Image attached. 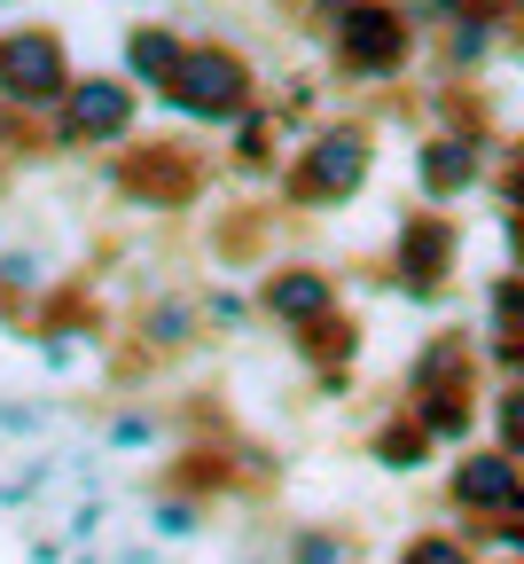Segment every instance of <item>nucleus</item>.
Masks as SVG:
<instances>
[{
    "instance_id": "c85d7f7f",
    "label": "nucleus",
    "mask_w": 524,
    "mask_h": 564,
    "mask_svg": "<svg viewBox=\"0 0 524 564\" xmlns=\"http://www.w3.org/2000/svg\"><path fill=\"white\" fill-rule=\"evenodd\" d=\"M493 188H501V204H509V212L524 204V141H509V150H501V173H493Z\"/></svg>"
},
{
    "instance_id": "7ed1b4c3",
    "label": "nucleus",
    "mask_w": 524,
    "mask_h": 564,
    "mask_svg": "<svg viewBox=\"0 0 524 564\" xmlns=\"http://www.w3.org/2000/svg\"><path fill=\"white\" fill-rule=\"evenodd\" d=\"M329 40H337V70L345 79H360V87H392L400 70L415 63V17L400 9V0H352V9L329 24Z\"/></svg>"
},
{
    "instance_id": "1a4fd4ad",
    "label": "nucleus",
    "mask_w": 524,
    "mask_h": 564,
    "mask_svg": "<svg viewBox=\"0 0 524 564\" xmlns=\"http://www.w3.org/2000/svg\"><path fill=\"white\" fill-rule=\"evenodd\" d=\"M337 306H345L337 274H329V267H306V259H282V267H266V282H259V314L282 322L290 337L314 329V322H329Z\"/></svg>"
},
{
    "instance_id": "a211bd4d",
    "label": "nucleus",
    "mask_w": 524,
    "mask_h": 564,
    "mask_svg": "<svg viewBox=\"0 0 524 564\" xmlns=\"http://www.w3.org/2000/svg\"><path fill=\"white\" fill-rule=\"evenodd\" d=\"M204 533V502H196V494H181V486H157V494H149V541H196Z\"/></svg>"
},
{
    "instance_id": "bb28decb",
    "label": "nucleus",
    "mask_w": 524,
    "mask_h": 564,
    "mask_svg": "<svg viewBox=\"0 0 524 564\" xmlns=\"http://www.w3.org/2000/svg\"><path fill=\"white\" fill-rule=\"evenodd\" d=\"M470 541H478V549H509V556L524 564V510H509V518H493V525H470Z\"/></svg>"
},
{
    "instance_id": "aec40b11",
    "label": "nucleus",
    "mask_w": 524,
    "mask_h": 564,
    "mask_svg": "<svg viewBox=\"0 0 524 564\" xmlns=\"http://www.w3.org/2000/svg\"><path fill=\"white\" fill-rule=\"evenodd\" d=\"M282 564H360V541L337 525H306V533L282 541Z\"/></svg>"
},
{
    "instance_id": "20e7f679",
    "label": "nucleus",
    "mask_w": 524,
    "mask_h": 564,
    "mask_svg": "<svg viewBox=\"0 0 524 564\" xmlns=\"http://www.w3.org/2000/svg\"><path fill=\"white\" fill-rule=\"evenodd\" d=\"M141 133V87L125 79V70H87V79H70L63 110L47 118V141L55 150H125V141Z\"/></svg>"
},
{
    "instance_id": "5701e85b",
    "label": "nucleus",
    "mask_w": 524,
    "mask_h": 564,
    "mask_svg": "<svg viewBox=\"0 0 524 564\" xmlns=\"http://www.w3.org/2000/svg\"><path fill=\"white\" fill-rule=\"evenodd\" d=\"M493 447H509L524 463V377H509L501 400H493Z\"/></svg>"
},
{
    "instance_id": "9b49d317",
    "label": "nucleus",
    "mask_w": 524,
    "mask_h": 564,
    "mask_svg": "<svg viewBox=\"0 0 524 564\" xmlns=\"http://www.w3.org/2000/svg\"><path fill=\"white\" fill-rule=\"evenodd\" d=\"M196 345H204L196 291H157L141 306V352H149V361H181V352H196Z\"/></svg>"
},
{
    "instance_id": "4be33fe9",
    "label": "nucleus",
    "mask_w": 524,
    "mask_h": 564,
    "mask_svg": "<svg viewBox=\"0 0 524 564\" xmlns=\"http://www.w3.org/2000/svg\"><path fill=\"white\" fill-rule=\"evenodd\" d=\"M196 306H204V329H243V322L259 314V299H243L236 282H211V291H196Z\"/></svg>"
},
{
    "instance_id": "cd10ccee",
    "label": "nucleus",
    "mask_w": 524,
    "mask_h": 564,
    "mask_svg": "<svg viewBox=\"0 0 524 564\" xmlns=\"http://www.w3.org/2000/svg\"><path fill=\"white\" fill-rule=\"evenodd\" d=\"M0 432H9V440H40V432H47V408H32V400H0Z\"/></svg>"
},
{
    "instance_id": "ddd939ff",
    "label": "nucleus",
    "mask_w": 524,
    "mask_h": 564,
    "mask_svg": "<svg viewBox=\"0 0 524 564\" xmlns=\"http://www.w3.org/2000/svg\"><path fill=\"white\" fill-rule=\"evenodd\" d=\"M282 133H290V126H282V110H274V102H259L251 118H236V126H228V165H236L243 181H266V173H282V165H290Z\"/></svg>"
},
{
    "instance_id": "f704fd0d",
    "label": "nucleus",
    "mask_w": 524,
    "mask_h": 564,
    "mask_svg": "<svg viewBox=\"0 0 524 564\" xmlns=\"http://www.w3.org/2000/svg\"><path fill=\"white\" fill-rule=\"evenodd\" d=\"M243 564H274V556H243Z\"/></svg>"
},
{
    "instance_id": "f03ea898",
    "label": "nucleus",
    "mask_w": 524,
    "mask_h": 564,
    "mask_svg": "<svg viewBox=\"0 0 524 564\" xmlns=\"http://www.w3.org/2000/svg\"><path fill=\"white\" fill-rule=\"evenodd\" d=\"M157 102L181 110L188 126H219V133H228L236 118L259 110V70H251V55L228 47V40H188V55H181V70L165 79Z\"/></svg>"
},
{
    "instance_id": "7c9ffc66",
    "label": "nucleus",
    "mask_w": 524,
    "mask_h": 564,
    "mask_svg": "<svg viewBox=\"0 0 524 564\" xmlns=\"http://www.w3.org/2000/svg\"><path fill=\"white\" fill-rule=\"evenodd\" d=\"M63 556H70L63 533H32V541H24V564H63Z\"/></svg>"
},
{
    "instance_id": "f3484780",
    "label": "nucleus",
    "mask_w": 524,
    "mask_h": 564,
    "mask_svg": "<svg viewBox=\"0 0 524 564\" xmlns=\"http://www.w3.org/2000/svg\"><path fill=\"white\" fill-rule=\"evenodd\" d=\"M430 455H438V440L415 423V408H392L376 432H368V463H376V470H423Z\"/></svg>"
},
{
    "instance_id": "72a5a7b5",
    "label": "nucleus",
    "mask_w": 524,
    "mask_h": 564,
    "mask_svg": "<svg viewBox=\"0 0 524 564\" xmlns=\"http://www.w3.org/2000/svg\"><path fill=\"white\" fill-rule=\"evenodd\" d=\"M70 564H110V556H95V549H79V556H70Z\"/></svg>"
},
{
    "instance_id": "c756f323",
    "label": "nucleus",
    "mask_w": 524,
    "mask_h": 564,
    "mask_svg": "<svg viewBox=\"0 0 524 564\" xmlns=\"http://www.w3.org/2000/svg\"><path fill=\"white\" fill-rule=\"evenodd\" d=\"M501 251H509V274H524V204L501 212Z\"/></svg>"
},
{
    "instance_id": "f8f14e48",
    "label": "nucleus",
    "mask_w": 524,
    "mask_h": 564,
    "mask_svg": "<svg viewBox=\"0 0 524 564\" xmlns=\"http://www.w3.org/2000/svg\"><path fill=\"white\" fill-rule=\"evenodd\" d=\"M407 408H415V423H423L438 447H470V432H478V377H462V384H430V392H407Z\"/></svg>"
},
{
    "instance_id": "473e14b6",
    "label": "nucleus",
    "mask_w": 524,
    "mask_h": 564,
    "mask_svg": "<svg viewBox=\"0 0 524 564\" xmlns=\"http://www.w3.org/2000/svg\"><path fill=\"white\" fill-rule=\"evenodd\" d=\"M110 564H157V549H125V556H110Z\"/></svg>"
},
{
    "instance_id": "412c9836",
    "label": "nucleus",
    "mask_w": 524,
    "mask_h": 564,
    "mask_svg": "<svg viewBox=\"0 0 524 564\" xmlns=\"http://www.w3.org/2000/svg\"><path fill=\"white\" fill-rule=\"evenodd\" d=\"M102 447H110V455H125V447H165V415H157V408L110 415V423H102Z\"/></svg>"
},
{
    "instance_id": "9d476101",
    "label": "nucleus",
    "mask_w": 524,
    "mask_h": 564,
    "mask_svg": "<svg viewBox=\"0 0 524 564\" xmlns=\"http://www.w3.org/2000/svg\"><path fill=\"white\" fill-rule=\"evenodd\" d=\"M493 181V150L485 141H470V133H430L423 150H415V188H423V204H455V196H470V188H485Z\"/></svg>"
},
{
    "instance_id": "393cba45",
    "label": "nucleus",
    "mask_w": 524,
    "mask_h": 564,
    "mask_svg": "<svg viewBox=\"0 0 524 564\" xmlns=\"http://www.w3.org/2000/svg\"><path fill=\"white\" fill-rule=\"evenodd\" d=\"M40 291H47L40 251H0V299H40Z\"/></svg>"
},
{
    "instance_id": "6ab92c4d",
    "label": "nucleus",
    "mask_w": 524,
    "mask_h": 564,
    "mask_svg": "<svg viewBox=\"0 0 524 564\" xmlns=\"http://www.w3.org/2000/svg\"><path fill=\"white\" fill-rule=\"evenodd\" d=\"M400 564H478V541L455 533V525H423L400 541Z\"/></svg>"
},
{
    "instance_id": "2f4dec72",
    "label": "nucleus",
    "mask_w": 524,
    "mask_h": 564,
    "mask_svg": "<svg viewBox=\"0 0 524 564\" xmlns=\"http://www.w3.org/2000/svg\"><path fill=\"white\" fill-rule=\"evenodd\" d=\"M9 188H17V158H0V204H9Z\"/></svg>"
},
{
    "instance_id": "0eeeda50",
    "label": "nucleus",
    "mask_w": 524,
    "mask_h": 564,
    "mask_svg": "<svg viewBox=\"0 0 524 564\" xmlns=\"http://www.w3.org/2000/svg\"><path fill=\"white\" fill-rule=\"evenodd\" d=\"M384 267H392V282H400L407 299H446V291H455V267H462V228L446 220L438 204H423V212L400 220Z\"/></svg>"
},
{
    "instance_id": "dca6fc26",
    "label": "nucleus",
    "mask_w": 524,
    "mask_h": 564,
    "mask_svg": "<svg viewBox=\"0 0 524 564\" xmlns=\"http://www.w3.org/2000/svg\"><path fill=\"white\" fill-rule=\"evenodd\" d=\"M297 361H314L321 377H352V361H360V314H352V306H337L329 322L297 329Z\"/></svg>"
},
{
    "instance_id": "b1692460",
    "label": "nucleus",
    "mask_w": 524,
    "mask_h": 564,
    "mask_svg": "<svg viewBox=\"0 0 524 564\" xmlns=\"http://www.w3.org/2000/svg\"><path fill=\"white\" fill-rule=\"evenodd\" d=\"M55 470H63L55 455H32L17 478H0V510H24V502H40V494L55 486Z\"/></svg>"
},
{
    "instance_id": "39448f33",
    "label": "nucleus",
    "mask_w": 524,
    "mask_h": 564,
    "mask_svg": "<svg viewBox=\"0 0 524 564\" xmlns=\"http://www.w3.org/2000/svg\"><path fill=\"white\" fill-rule=\"evenodd\" d=\"M70 47L63 32L47 24H17V32H0V102H17L24 118H55L63 95H70Z\"/></svg>"
},
{
    "instance_id": "4468645a",
    "label": "nucleus",
    "mask_w": 524,
    "mask_h": 564,
    "mask_svg": "<svg viewBox=\"0 0 524 564\" xmlns=\"http://www.w3.org/2000/svg\"><path fill=\"white\" fill-rule=\"evenodd\" d=\"M181 55H188L181 32H165V24H133V32H125V79H133L141 95H165V79L181 70Z\"/></svg>"
},
{
    "instance_id": "6e6552de",
    "label": "nucleus",
    "mask_w": 524,
    "mask_h": 564,
    "mask_svg": "<svg viewBox=\"0 0 524 564\" xmlns=\"http://www.w3.org/2000/svg\"><path fill=\"white\" fill-rule=\"evenodd\" d=\"M446 502H455L470 525H493V518L524 510V463L509 447H462L455 470H446Z\"/></svg>"
},
{
    "instance_id": "2eb2a0df",
    "label": "nucleus",
    "mask_w": 524,
    "mask_h": 564,
    "mask_svg": "<svg viewBox=\"0 0 524 564\" xmlns=\"http://www.w3.org/2000/svg\"><path fill=\"white\" fill-rule=\"evenodd\" d=\"M478 377V337L470 329H438L415 361H407V392H430V384H462Z\"/></svg>"
},
{
    "instance_id": "f257e3e1",
    "label": "nucleus",
    "mask_w": 524,
    "mask_h": 564,
    "mask_svg": "<svg viewBox=\"0 0 524 564\" xmlns=\"http://www.w3.org/2000/svg\"><path fill=\"white\" fill-rule=\"evenodd\" d=\"M368 173H376V126L337 118L290 150V165L274 173V196H282V212H337L368 188Z\"/></svg>"
},
{
    "instance_id": "423d86ee",
    "label": "nucleus",
    "mask_w": 524,
    "mask_h": 564,
    "mask_svg": "<svg viewBox=\"0 0 524 564\" xmlns=\"http://www.w3.org/2000/svg\"><path fill=\"white\" fill-rule=\"evenodd\" d=\"M110 188L141 212H181L204 188V150H188V141H125V158L110 165Z\"/></svg>"
},
{
    "instance_id": "a878e982",
    "label": "nucleus",
    "mask_w": 524,
    "mask_h": 564,
    "mask_svg": "<svg viewBox=\"0 0 524 564\" xmlns=\"http://www.w3.org/2000/svg\"><path fill=\"white\" fill-rule=\"evenodd\" d=\"M102 518H110V502H102V494L87 486V502H79V510H70V525H63V541H70V549H95V541H102Z\"/></svg>"
}]
</instances>
